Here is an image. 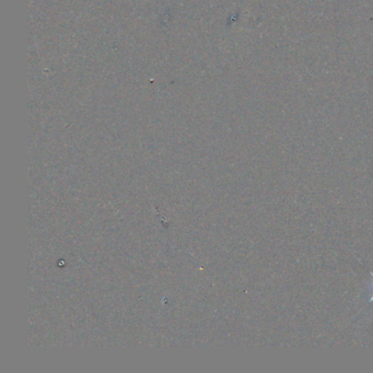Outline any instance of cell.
Wrapping results in <instances>:
<instances>
[{
    "instance_id": "cell-1",
    "label": "cell",
    "mask_w": 373,
    "mask_h": 373,
    "mask_svg": "<svg viewBox=\"0 0 373 373\" xmlns=\"http://www.w3.org/2000/svg\"><path fill=\"white\" fill-rule=\"evenodd\" d=\"M369 290H370V298L368 300V305L373 303V285L369 284Z\"/></svg>"
}]
</instances>
